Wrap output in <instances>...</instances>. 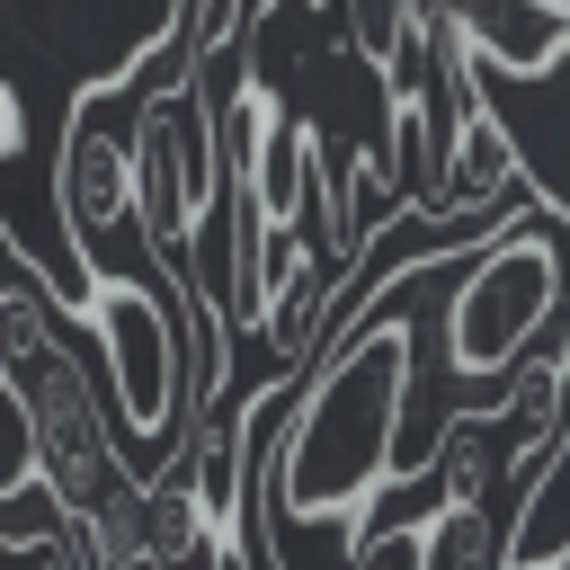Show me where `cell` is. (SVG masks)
Listing matches in <instances>:
<instances>
[{
    "label": "cell",
    "mask_w": 570,
    "mask_h": 570,
    "mask_svg": "<svg viewBox=\"0 0 570 570\" xmlns=\"http://www.w3.org/2000/svg\"><path fill=\"white\" fill-rule=\"evenodd\" d=\"M454 45L490 71H552L570 53V0H445Z\"/></svg>",
    "instance_id": "cell-6"
},
{
    "label": "cell",
    "mask_w": 570,
    "mask_h": 570,
    "mask_svg": "<svg viewBox=\"0 0 570 570\" xmlns=\"http://www.w3.org/2000/svg\"><path fill=\"white\" fill-rule=\"evenodd\" d=\"M419 552H428V570H517V534L463 499H436L419 517Z\"/></svg>",
    "instance_id": "cell-8"
},
{
    "label": "cell",
    "mask_w": 570,
    "mask_h": 570,
    "mask_svg": "<svg viewBox=\"0 0 570 570\" xmlns=\"http://www.w3.org/2000/svg\"><path fill=\"white\" fill-rule=\"evenodd\" d=\"M525 196H534V187H525V169H517V142H508V125L481 107V89H472L463 134H454V151H445V178H436L428 214H499V205H525Z\"/></svg>",
    "instance_id": "cell-7"
},
{
    "label": "cell",
    "mask_w": 570,
    "mask_h": 570,
    "mask_svg": "<svg viewBox=\"0 0 570 570\" xmlns=\"http://www.w3.org/2000/svg\"><path fill=\"white\" fill-rule=\"evenodd\" d=\"M356 570H428V552H419V517H410V525H374V534L356 543Z\"/></svg>",
    "instance_id": "cell-9"
},
{
    "label": "cell",
    "mask_w": 570,
    "mask_h": 570,
    "mask_svg": "<svg viewBox=\"0 0 570 570\" xmlns=\"http://www.w3.org/2000/svg\"><path fill=\"white\" fill-rule=\"evenodd\" d=\"M53 205L71 249L116 276V240H142V98L125 80H89L62 107V151H53Z\"/></svg>",
    "instance_id": "cell-4"
},
{
    "label": "cell",
    "mask_w": 570,
    "mask_h": 570,
    "mask_svg": "<svg viewBox=\"0 0 570 570\" xmlns=\"http://www.w3.org/2000/svg\"><path fill=\"white\" fill-rule=\"evenodd\" d=\"M543 214V205H534ZM508 223L490 249H472L454 303H445V365L463 383L481 374H517L534 356V338L561 321V294H570V249L543 232V223Z\"/></svg>",
    "instance_id": "cell-3"
},
{
    "label": "cell",
    "mask_w": 570,
    "mask_h": 570,
    "mask_svg": "<svg viewBox=\"0 0 570 570\" xmlns=\"http://www.w3.org/2000/svg\"><path fill=\"white\" fill-rule=\"evenodd\" d=\"M410 374H419V321L392 294L347 347H330L303 374V401L285 428V517H330V525L365 517V499L392 481Z\"/></svg>",
    "instance_id": "cell-2"
},
{
    "label": "cell",
    "mask_w": 570,
    "mask_h": 570,
    "mask_svg": "<svg viewBox=\"0 0 570 570\" xmlns=\"http://www.w3.org/2000/svg\"><path fill=\"white\" fill-rule=\"evenodd\" d=\"M0 249H9V285H0V392L18 410V472L45 481L62 517H98L125 481H142V463H125L116 401H98L80 347L62 338V294H45V276H36V258H27L18 232H0Z\"/></svg>",
    "instance_id": "cell-1"
},
{
    "label": "cell",
    "mask_w": 570,
    "mask_h": 570,
    "mask_svg": "<svg viewBox=\"0 0 570 570\" xmlns=\"http://www.w3.org/2000/svg\"><path fill=\"white\" fill-rule=\"evenodd\" d=\"M89 330L107 338V401H116V428L134 436H160L169 454L187 445V330H178V303L142 294L125 267L98 285L89 303Z\"/></svg>",
    "instance_id": "cell-5"
}]
</instances>
